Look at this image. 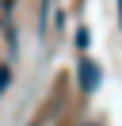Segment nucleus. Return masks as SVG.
Masks as SVG:
<instances>
[{"label": "nucleus", "mask_w": 122, "mask_h": 126, "mask_svg": "<svg viewBox=\"0 0 122 126\" xmlns=\"http://www.w3.org/2000/svg\"><path fill=\"white\" fill-rule=\"evenodd\" d=\"M99 80H103V77H99V65L84 57V61H80V92H95Z\"/></svg>", "instance_id": "obj_1"}, {"label": "nucleus", "mask_w": 122, "mask_h": 126, "mask_svg": "<svg viewBox=\"0 0 122 126\" xmlns=\"http://www.w3.org/2000/svg\"><path fill=\"white\" fill-rule=\"evenodd\" d=\"M8 80H12V69H0V92L8 88Z\"/></svg>", "instance_id": "obj_2"}, {"label": "nucleus", "mask_w": 122, "mask_h": 126, "mask_svg": "<svg viewBox=\"0 0 122 126\" xmlns=\"http://www.w3.org/2000/svg\"><path fill=\"white\" fill-rule=\"evenodd\" d=\"M88 126H95V122H88Z\"/></svg>", "instance_id": "obj_3"}]
</instances>
